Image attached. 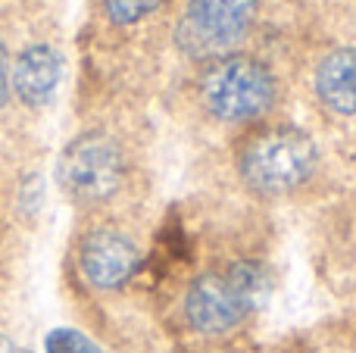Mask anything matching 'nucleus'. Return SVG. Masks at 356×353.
Returning a JSON list of instances; mask_svg holds the SVG:
<instances>
[{
	"label": "nucleus",
	"instance_id": "nucleus-11",
	"mask_svg": "<svg viewBox=\"0 0 356 353\" xmlns=\"http://www.w3.org/2000/svg\"><path fill=\"white\" fill-rule=\"evenodd\" d=\"M10 75H13L10 56H6V47H3V41H0V106L6 104V94H10Z\"/></svg>",
	"mask_w": 356,
	"mask_h": 353
},
{
	"label": "nucleus",
	"instance_id": "nucleus-8",
	"mask_svg": "<svg viewBox=\"0 0 356 353\" xmlns=\"http://www.w3.org/2000/svg\"><path fill=\"white\" fill-rule=\"evenodd\" d=\"M316 88L325 106L334 113L353 116L356 113V50L344 47L334 50L322 60L319 72H316Z\"/></svg>",
	"mask_w": 356,
	"mask_h": 353
},
{
	"label": "nucleus",
	"instance_id": "nucleus-1",
	"mask_svg": "<svg viewBox=\"0 0 356 353\" xmlns=\"http://www.w3.org/2000/svg\"><path fill=\"white\" fill-rule=\"evenodd\" d=\"M266 297V275L253 263H234L222 272H207L191 285L184 313L200 331H225L238 325Z\"/></svg>",
	"mask_w": 356,
	"mask_h": 353
},
{
	"label": "nucleus",
	"instance_id": "nucleus-12",
	"mask_svg": "<svg viewBox=\"0 0 356 353\" xmlns=\"http://www.w3.org/2000/svg\"><path fill=\"white\" fill-rule=\"evenodd\" d=\"M0 353H13V347H10V341H6L3 335H0Z\"/></svg>",
	"mask_w": 356,
	"mask_h": 353
},
{
	"label": "nucleus",
	"instance_id": "nucleus-9",
	"mask_svg": "<svg viewBox=\"0 0 356 353\" xmlns=\"http://www.w3.org/2000/svg\"><path fill=\"white\" fill-rule=\"evenodd\" d=\"M44 353H104V350L75 329H54L44 338Z\"/></svg>",
	"mask_w": 356,
	"mask_h": 353
},
{
	"label": "nucleus",
	"instance_id": "nucleus-7",
	"mask_svg": "<svg viewBox=\"0 0 356 353\" xmlns=\"http://www.w3.org/2000/svg\"><path fill=\"white\" fill-rule=\"evenodd\" d=\"M63 79V56L47 44H31L22 50L13 66L10 88L25 106H44L56 94V85Z\"/></svg>",
	"mask_w": 356,
	"mask_h": 353
},
{
	"label": "nucleus",
	"instance_id": "nucleus-10",
	"mask_svg": "<svg viewBox=\"0 0 356 353\" xmlns=\"http://www.w3.org/2000/svg\"><path fill=\"white\" fill-rule=\"evenodd\" d=\"M160 6V0H104L106 16L116 25H131L138 19H144L147 13H154Z\"/></svg>",
	"mask_w": 356,
	"mask_h": 353
},
{
	"label": "nucleus",
	"instance_id": "nucleus-5",
	"mask_svg": "<svg viewBox=\"0 0 356 353\" xmlns=\"http://www.w3.org/2000/svg\"><path fill=\"white\" fill-rule=\"evenodd\" d=\"M253 16L257 0H191L178 35L191 54H213L238 41Z\"/></svg>",
	"mask_w": 356,
	"mask_h": 353
},
{
	"label": "nucleus",
	"instance_id": "nucleus-4",
	"mask_svg": "<svg viewBox=\"0 0 356 353\" xmlns=\"http://www.w3.org/2000/svg\"><path fill=\"white\" fill-rule=\"evenodd\" d=\"M275 97V81L263 63L250 56L222 60L203 81V100L219 119H253L269 110Z\"/></svg>",
	"mask_w": 356,
	"mask_h": 353
},
{
	"label": "nucleus",
	"instance_id": "nucleus-2",
	"mask_svg": "<svg viewBox=\"0 0 356 353\" xmlns=\"http://www.w3.org/2000/svg\"><path fill=\"white\" fill-rule=\"evenodd\" d=\"M316 166V144L300 129H272L253 138L241 156L244 179L257 191L282 194L297 188Z\"/></svg>",
	"mask_w": 356,
	"mask_h": 353
},
{
	"label": "nucleus",
	"instance_id": "nucleus-3",
	"mask_svg": "<svg viewBox=\"0 0 356 353\" xmlns=\"http://www.w3.org/2000/svg\"><path fill=\"white\" fill-rule=\"evenodd\" d=\"M56 181L79 204L106 200L122 185V150L104 131L79 135L56 163Z\"/></svg>",
	"mask_w": 356,
	"mask_h": 353
},
{
	"label": "nucleus",
	"instance_id": "nucleus-6",
	"mask_svg": "<svg viewBox=\"0 0 356 353\" xmlns=\"http://www.w3.org/2000/svg\"><path fill=\"white\" fill-rule=\"evenodd\" d=\"M138 247L125 235L110 229L91 231L81 241V272L94 288H119L122 281L131 279V272L138 269Z\"/></svg>",
	"mask_w": 356,
	"mask_h": 353
}]
</instances>
